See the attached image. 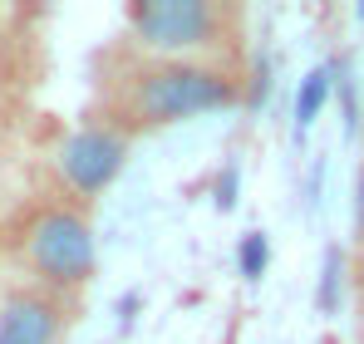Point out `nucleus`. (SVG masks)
<instances>
[{
  "mask_svg": "<svg viewBox=\"0 0 364 344\" xmlns=\"http://www.w3.org/2000/svg\"><path fill=\"white\" fill-rule=\"evenodd\" d=\"M330 89H335V79H330V64H315L310 74L301 79V99H296V133H305L315 114L325 109V99H330Z\"/></svg>",
  "mask_w": 364,
  "mask_h": 344,
  "instance_id": "obj_6",
  "label": "nucleus"
},
{
  "mask_svg": "<svg viewBox=\"0 0 364 344\" xmlns=\"http://www.w3.org/2000/svg\"><path fill=\"white\" fill-rule=\"evenodd\" d=\"M355 15H360V20H364V5H360V10H355Z\"/></svg>",
  "mask_w": 364,
  "mask_h": 344,
  "instance_id": "obj_10",
  "label": "nucleus"
},
{
  "mask_svg": "<svg viewBox=\"0 0 364 344\" xmlns=\"http://www.w3.org/2000/svg\"><path fill=\"white\" fill-rule=\"evenodd\" d=\"M128 163V128L119 123H79L55 148V177L69 197H99L119 182Z\"/></svg>",
  "mask_w": 364,
  "mask_h": 344,
  "instance_id": "obj_4",
  "label": "nucleus"
},
{
  "mask_svg": "<svg viewBox=\"0 0 364 344\" xmlns=\"http://www.w3.org/2000/svg\"><path fill=\"white\" fill-rule=\"evenodd\" d=\"M64 310L50 290H15L0 300V344H60Z\"/></svg>",
  "mask_w": 364,
  "mask_h": 344,
  "instance_id": "obj_5",
  "label": "nucleus"
},
{
  "mask_svg": "<svg viewBox=\"0 0 364 344\" xmlns=\"http://www.w3.org/2000/svg\"><path fill=\"white\" fill-rule=\"evenodd\" d=\"M237 104V79L222 64L192 59H143L119 89V128H173L187 118L222 114Z\"/></svg>",
  "mask_w": 364,
  "mask_h": 344,
  "instance_id": "obj_1",
  "label": "nucleus"
},
{
  "mask_svg": "<svg viewBox=\"0 0 364 344\" xmlns=\"http://www.w3.org/2000/svg\"><path fill=\"white\" fill-rule=\"evenodd\" d=\"M355 241L364 246V168L355 177Z\"/></svg>",
  "mask_w": 364,
  "mask_h": 344,
  "instance_id": "obj_8",
  "label": "nucleus"
},
{
  "mask_svg": "<svg viewBox=\"0 0 364 344\" xmlns=\"http://www.w3.org/2000/svg\"><path fill=\"white\" fill-rule=\"evenodd\" d=\"M266 231H251V236H242V276L246 281H256L261 271H266Z\"/></svg>",
  "mask_w": 364,
  "mask_h": 344,
  "instance_id": "obj_7",
  "label": "nucleus"
},
{
  "mask_svg": "<svg viewBox=\"0 0 364 344\" xmlns=\"http://www.w3.org/2000/svg\"><path fill=\"white\" fill-rule=\"evenodd\" d=\"M128 35L143 59L217 64L232 40V10L222 0H138L128 5Z\"/></svg>",
  "mask_w": 364,
  "mask_h": 344,
  "instance_id": "obj_2",
  "label": "nucleus"
},
{
  "mask_svg": "<svg viewBox=\"0 0 364 344\" xmlns=\"http://www.w3.org/2000/svg\"><path fill=\"white\" fill-rule=\"evenodd\" d=\"M20 256L25 266L45 281V290H79L89 286L94 266H99V246H94V222L79 207H45L30 217V227L20 236Z\"/></svg>",
  "mask_w": 364,
  "mask_h": 344,
  "instance_id": "obj_3",
  "label": "nucleus"
},
{
  "mask_svg": "<svg viewBox=\"0 0 364 344\" xmlns=\"http://www.w3.org/2000/svg\"><path fill=\"white\" fill-rule=\"evenodd\" d=\"M355 286H360V300H364V256H360V266H355Z\"/></svg>",
  "mask_w": 364,
  "mask_h": 344,
  "instance_id": "obj_9",
  "label": "nucleus"
}]
</instances>
